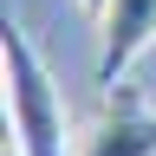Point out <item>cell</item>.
I'll return each mask as SVG.
<instances>
[{"label":"cell","instance_id":"obj_1","mask_svg":"<svg viewBox=\"0 0 156 156\" xmlns=\"http://www.w3.org/2000/svg\"><path fill=\"white\" fill-rule=\"evenodd\" d=\"M0 78H7V143H20V156H72L78 130H72L65 91L13 20L0 26Z\"/></svg>","mask_w":156,"mask_h":156},{"label":"cell","instance_id":"obj_2","mask_svg":"<svg viewBox=\"0 0 156 156\" xmlns=\"http://www.w3.org/2000/svg\"><path fill=\"white\" fill-rule=\"evenodd\" d=\"M150 46H156V0H111L98 20V85L117 91Z\"/></svg>","mask_w":156,"mask_h":156},{"label":"cell","instance_id":"obj_3","mask_svg":"<svg viewBox=\"0 0 156 156\" xmlns=\"http://www.w3.org/2000/svg\"><path fill=\"white\" fill-rule=\"evenodd\" d=\"M111 104L98 111V124L78 130L72 156H156V111L143 104H117V91H104Z\"/></svg>","mask_w":156,"mask_h":156},{"label":"cell","instance_id":"obj_4","mask_svg":"<svg viewBox=\"0 0 156 156\" xmlns=\"http://www.w3.org/2000/svg\"><path fill=\"white\" fill-rule=\"evenodd\" d=\"M78 7H85L91 20H104V7H111V0H78Z\"/></svg>","mask_w":156,"mask_h":156}]
</instances>
